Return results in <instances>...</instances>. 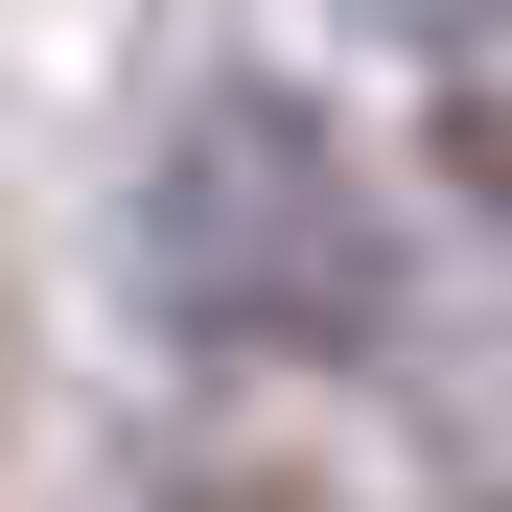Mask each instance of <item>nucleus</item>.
<instances>
[{
  "label": "nucleus",
  "mask_w": 512,
  "mask_h": 512,
  "mask_svg": "<svg viewBox=\"0 0 512 512\" xmlns=\"http://www.w3.org/2000/svg\"><path fill=\"white\" fill-rule=\"evenodd\" d=\"M163 303L210 326V350H373L396 256L350 210V163H326L280 94H210L163 140Z\"/></svg>",
  "instance_id": "1"
},
{
  "label": "nucleus",
  "mask_w": 512,
  "mask_h": 512,
  "mask_svg": "<svg viewBox=\"0 0 512 512\" xmlns=\"http://www.w3.org/2000/svg\"><path fill=\"white\" fill-rule=\"evenodd\" d=\"M443 163L512 210V24H466V47H443Z\"/></svg>",
  "instance_id": "2"
}]
</instances>
